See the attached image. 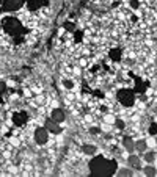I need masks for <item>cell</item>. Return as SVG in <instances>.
<instances>
[{
  "label": "cell",
  "instance_id": "1",
  "mask_svg": "<svg viewBox=\"0 0 157 177\" xmlns=\"http://www.w3.org/2000/svg\"><path fill=\"white\" fill-rule=\"evenodd\" d=\"M90 171L94 176H112L116 173V163L104 157H94L90 163Z\"/></svg>",
  "mask_w": 157,
  "mask_h": 177
},
{
  "label": "cell",
  "instance_id": "2",
  "mask_svg": "<svg viewBox=\"0 0 157 177\" xmlns=\"http://www.w3.org/2000/svg\"><path fill=\"white\" fill-rule=\"evenodd\" d=\"M118 101H120L124 107H131L135 102V96H134V91L131 90H120L118 91Z\"/></svg>",
  "mask_w": 157,
  "mask_h": 177
},
{
  "label": "cell",
  "instance_id": "3",
  "mask_svg": "<svg viewBox=\"0 0 157 177\" xmlns=\"http://www.w3.org/2000/svg\"><path fill=\"white\" fill-rule=\"evenodd\" d=\"M47 129L46 127H38V129L35 130V140L38 144H46L47 140H49V133H47Z\"/></svg>",
  "mask_w": 157,
  "mask_h": 177
},
{
  "label": "cell",
  "instance_id": "4",
  "mask_svg": "<svg viewBox=\"0 0 157 177\" xmlns=\"http://www.w3.org/2000/svg\"><path fill=\"white\" fill-rule=\"evenodd\" d=\"M44 125H46V129H47L49 132H52V133H60V132H61V127L58 125V122H57V121H54L52 118L46 119V122H44Z\"/></svg>",
  "mask_w": 157,
  "mask_h": 177
},
{
  "label": "cell",
  "instance_id": "5",
  "mask_svg": "<svg viewBox=\"0 0 157 177\" xmlns=\"http://www.w3.org/2000/svg\"><path fill=\"white\" fill-rule=\"evenodd\" d=\"M54 121H57V122L60 124V122H63L65 121V118H66V114H65V111L61 108H54L52 110V116H50Z\"/></svg>",
  "mask_w": 157,
  "mask_h": 177
},
{
  "label": "cell",
  "instance_id": "6",
  "mask_svg": "<svg viewBox=\"0 0 157 177\" xmlns=\"http://www.w3.org/2000/svg\"><path fill=\"white\" fill-rule=\"evenodd\" d=\"M22 3H24V0H5L3 8L5 9H16V8H19Z\"/></svg>",
  "mask_w": 157,
  "mask_h": 177
},
{
  "label": "cell",
  "instance_id": "7",
  "mask_svg": "<svg viewBox=\"0 0 157 177\" xmlns=\"http://www.w3.org/2000/svg\"><path fill=\"white\" fill-rule=\"evenodd\" d=\"M5 28H7L8 31H14V30H19V22L13 19V17H10L5 20Z\"/></svg>",
  "mask_w": 157,
  "mask_h": 177
},
{
  "label": "cell",
  "instance_id": "8",
  "mask_svg": "<svg viewBox=\"0 0 157 177\" xmlns=\"http://www.w3.org/2000/svg\"><path fill=\"white\" fill-rule=\"evenodd\" d=\"M127 163L132 169H142V162H140V158L137 155H129Z\"/></svg>",
  "mask_w": 157,
  "mask_h": 177
},
{
  "label": "cell",
  "instance_id": "9",
  "mask_svg": "<svg viewBox=\"0 0 157 177\" xmlns=\"http://www.w3.org/2000/svg\"><path fill=\"white\" fill-rule=\"evenodd\" d=\"M14 122L18 124V125H22V124H25V121H27V114L24 111H21V113H16L14 114Z\"/></svg>",
  "mask_w": 157,
  "mask_h": 177
},
{
  "label": "cell",
  "instance_id": "10",
  "mask_svg": "<svg viewBox=\"0 0 157 177\" xmlns=\"http://www.w3.org/2000/svg\"><path fill=\"white\" fill-rule=\"evenodd\" d=\"M123 144H124V147L127 149L129 152H132L134 149H135V143H134V140H132V138H129V136H126L124 140H123Z\"/></svg>",
  "mask_w": 157,
  "mask_h": 177
},
{
  "label": "cell",
  "instance_id": "11",
  "mask_svg": "<svg viewBox=\"0 0 157 177\" xmlns=\"http://www.w3.org/2000/svg\"><path fill=\"white\" fill-rule=\"evenodd\" d=\"M44 3H47L46 0H29V9L35 11L39 5H44Z\"/></svg>",
  "mask_w": 157,
  "mask_h": 177
},
{
  "label": "cell",
  "instance_id": "12",
  "mask_svg": "<svg viewBox=\"0 0 157 177\" xmlns=\"http://www.w3.org/2000/svg\"><path fill=\"white\" fill-rule=\"evenodd\" d=\"M135 149H137V151H146V149H148V143L145 140H140V141L135 143Z\"/></svg>",
  "mask_w": 157,
  "mask_h": 177
},
{
  "label": "cell",
  "instance_id": "13",
  "mask_svg": "<svg viewBox=\"0 0 157 177\" xmlns=\"http://www.w3.org/2000/svg\"><path fill=\"white\" fill-rule=\"evenodd\" d=\"M82 151L85 152V154H88V155H93V154L96 152L98 149H96V146H90V144H85V146L82 147Z\"/></svg>",
  "mask_w": 157,
  "mask_h": 177
},
{
  "label": "cell",
  "instance_id": "14",
  "mask_svg": "<svg viewBox=\"0 0 157 177\" xmlns=\"http://www.w3.org/2000/svg\"><path fill=\"white\" fill-rule=\"evenodd\" d=\"M110 58L118 61V60L121 58V50H120V49H113V50H110Z\"/></svg>",
  "mask_w": 157,
  "mask_h": 177
},
{
  "label": "cell",
  "instance_id": "15",
  "mask_svg": "<svg viewBox=\"0 0 157 177\" xmlns=\"http://www.w3.org/2000/svg\"><path fill=\"white\" fill-rule=\"evenodd\" d=\"M143 173L146 174V176H156L157 171H156L154 166H145V168H143Z\"/></svg>",
  "mask_w": 157,
  "mask_h": 177
},
{
  "label": "cell",
  "instance_id": "16",
  "mask_svg": "<svg viewBox=\"0 0 157 177\" xmlns=\"http://www.w3.org/2000/svg\"><path fill=\"white\" fill-rule=\"evenodd\" d=\"M156 158V154L154 152H145V160H146L148 163H153Z\"/></svg>",
  "mask_w": 157,
  "mask_h": 177
},
{
  "label": "cell",
  "instance_id": "17",
  "mask_svg": "<svg viewBox=\"0 0 157 177\" xmlns=\"http://www.w3.org/2000/svg\"><path fill=\"white\" fill-rule=\"evenodd\" d=\"M118 176H132V169L131 168H123L118 171Z\"/></svg>",
  "mask_w": 157,
  "mask_h": 177
},
{
  "label": "cell",
  "instance_id": "18",
  "mask_svg": "<svg viewBox=\"0 0 157 177\" xmlns=\"http://www.w3.org/2000/svg\"><path fill=\"white\" fill-rule=\"evenodd\" d=\"M115 125L118 129H124V121L123 119H115Z\"/></svg>",
  "mask_w": 157,
  "mask_h": 177
},
{
  "label": "cell",
  "instance_id": "19",
  "mask_svg": "<svg viewBox=\"0 0 157 177\" xmlns=\"http://www.w3.org/2000/svg\"><path fill=\"white\" fill-rule=\"evenodd\" d=\"M146 143H148V147H149V146H151V147L157 146V141H156V138H149V140H148Z\"/></svg>",
  "mask_w": 157,
  "mask_h": 177
},
{
  "label": "cell",
  "instance_id": "20",
  "mask_svg": "<svg viewBox=\"0 0 157 177\" xmlns=\"http://www.w3.org/2000/svg\"><path fill=\"white\" fill-rule=\"evenodd\" d=\"M149 133L151 135H157V124H153L149 127Z\"/></svg>",
  "mask_w": 157,
  "mask_h": 177
},
{
  "label": "cell",
  "instance_id": "21",
  "mask_svg": "<svg viewBox=\"0 0 157 177\" xmlns=\"http://www.w3.org/2000/svg\"><path fill=\"white\" fill-rule=\"evenodd\" d=\"M65 28H68V30H71V31H74V30H76V27H74V24H72V22H66V24H65Z\"/></svg>",
  "mask_w": 157,
  "mask_h": 177
},
{
  "label": "cell",
  "instance_id": "22",
  "mask_svg": "<svg viewBox=\"0 0 157 177\" xmlns=\"http://www.w3.org/2000/svg\"><path fill=\"white\" fill-rule=\"evenodd\" d=\"M105 121H107V122H115V118L112 114H107L105 116Z\"/></svg>",
  "mask_w": 157,
  "mask_h": 177
},
{
  "label": "cell",
  "instance_id": "23",
  "mask_svg": "<svg viewBox=\"0 0 157 177\" xmlns=\"http://www.w3.org/2000/svg\"><path fill=\"white\" fill-rule=\"evenodd\" d=\"M82 36H83V33H82V31H76V41H80V39H82Z\"/></svg>",
  "mask_w": 157,
  "mask_h": 177
},
{
  "label": "cell",
  "instance_id": "24",
  "mask_svg": "<svg viewBox=\"0 0 157 177\" xmlns=\"http://www.w3.org/2000/svg\"><path fill=\"white\" fill-rule=\"evenodd\" d=\"M5 86H7V85H5L3 82H0V93H3V91H5Z\"/></svg>",
  "mask_w": 157,
  "mask_h": 177
},
{
  "label": "cell",
  "instance_id": "25",
  "mask_svg": "<svg viewBox=\"0 0 157 177\" xmlns=\"http://www.w3.org/2000/svg\"><path fill=\"white\" fill-rule=\"evenodd\" d=\"M131 5H132V8H137V7H138V2H137V0H132Z\"/></svg>",
  "mask_w": 157,
  "mask_h": 177
},
{
  "label": "cell",
  "instance_id": "26",
  "mask_svg": "<svg viewBox=\"0 0 157 177\" xmlns=\"http://www.w3.org/2000/svg\"><path fill=\"white\" fill-rule=\"evenodd\" d=\"M65 86L71 88V86H72V82H69V80H65Z\"/></svg>",
  "mask_w": 157,
  "mask_h": 177
},
{
  "label": "cell",
  "instance_id": "27",
  "mask_svg": "<svg viewBox=\"0 0 157 177\" xmlns=\"http://www.w3.org/2000/svg\"><path fill=\"white\" fill-rule=\"evenodd\" d=\"M102 129H104L105 132H109V130L112 129V127H110V125H107V124H105V125H102Z\"/></svg>",
  "mask_w": 157,
  "mask_h": 177
},
{
  "label": "cell",
  "instance_id": "28",
  "mask_svg": "<svg viewBox=\"0 0 157 177\" xmlns=\"http://www.w3.org/2000/svg\"><path fill=\"white\" fill-rule=\"evenodd\" d=\"M156 141H157V138H156Z\"/></svg>",
  "mask_w": 157,
  "mask_h": 177
}]
</instances>
